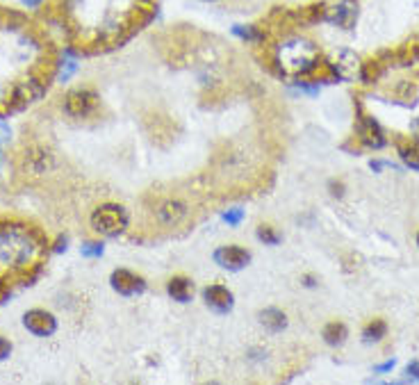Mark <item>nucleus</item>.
Listing matches in <instances>:
<instances>
[{
    "instance_id": "nucleus-30",
    "label": "nucleus",
    "mask_w": 419,
    "mask_h": 385,
    "mask_svg": "<svg viewBox=\"0 0 419 385\" xmlns=\"http://www.w3.org/2000/svg\"><path fill=\"white\" fill-rule=\"evenodd\" d=\"M0 146H3V144H0ZM0 162H3V151H0Z\"/></svg>"
},
{
    "instance_id": "nucleus-4",
    "label": "nucleus",
    "mask_w": 419,
    "mask_h": 385,
    "mask_svg": "<svg viewBox=\"0 0 419 385\" xmlns=\"http://www.w3.org/2000/svg\"><path fill=\"white\" fill-rule=\"evenodd\" d=\"M328 71L335 80H345V82H353V80H362L364 75V64L353 50H335L328 58Z\"/></svg>"
},
{
    "instance_id": "nucleus-27",
    "label": "nucleus",
    "mask_w": 419,
    "mask_h": 385,
    "mask_svg": "<svg viewBox=\"0 0 419 385\" xmlns=\"http://www.w3.org/2000/svg\"><path fill=\"white\" fill-rule=\"evenodd\" d=\"M392 367H394V360H388V362H383V365L374 367V372L376 374H388V372H392Z\"/></svg>"
},
{
    "instance_id": "nucleus-5",
    "label": "nucleus",
    "mask_w": 419,
    "mask_h": 385,
    "mask_svg": "<svg viewBox=\"0 0 419 385\" xmlns=\"http://www.w3.org/2000/svg\"><path fill=\"white\" fill-rule=\"evenodd\" d=\"M101 98L91 90H73L64 96V112L73 119H84L96 112Z\"/></svg>"
},
{
    "instance_id": "nucleus-7",
    "label": "nucleus",
    "mask_w": 419,
    "mask_h": 385,
    "mask_svg": "<svg viewBox=\"0 0 419 385\" xmlns=\"http://www.w3.org/2000/svg\"><path fill=\"white\" fill-rule=\"evenodd\" d=\"M23 326L37 337H50L57 331V319L55 315L41 310V308H32L23 315Z\"/></svg>"
},
{
    "instance_id": "nucleus-1",
    "label": "nucleus",
    "mask_w": 419,
    "mask_h": 385,
    "mask_svg": "<svg viewBox=\"0 0 419 385\" xmlns=\"http://www.w3.org/2000/svg\"><path fill=\"white\" fill-rule=\"evenodd\" d=\"M319 48L303 37H287L276 48V67L292 78L310 75L319 67Z\"/></svg>"
},
{
    "instance_id": "nucleus-28",
    "label": "nucleus",
    "mask_w": 419,
    "mask_h": 385,
    "mask_svg": "<svg viewBox=\"0 0 419 385\" xmlns=\"http://www.w3.org/2000/svg\"><path fill=\"white\" fill-rule=\"evenodd\" d=\"M44 0H23V5H28V7H39Z\"/></svg>"
},
{
    "instance_id": "nucleus-22",
    "label": "nucleus",
    "mask_w": 419,
    "mask_h": 385,
    "mask_svg": "<svg viewBox=\"0 0 419 385\" xmlns=\"http://www.w3.org/2000/svg\"><path fill=\"white\" fill-rule=\"evenodd\" d=\"M223 222L228 226H240L244 222V210H240V207H233V210L223 212Z\"/></svg>"
},
{
    "instance_id": "nucleus-23",
    "label": "nucleus",
    "mask_w": 419,
    "mask_h": 385,
    "mask_svg": "<svg viewBox=\"0 0 419 385\" xmlns=\"http://www.w3.org/2000/svg\"><path fill=\"white\" fill-rule=\"evenodd\" d=\"M75 69H78V64H75L73 60H67L64 62V67H62V71H60V75H57V80L60 82H64V80H69L71 75L75 73Z\"/></svg>"
},
{
    "instance_id": "nucleus-15",
    "label": "nucleus",
    "mask_w": 419,
    "mask_h": 385,
    "mask_svg": "<svg viewBox=\"0 0 419 385\" xmlns=\"http://www.w3.org/2000/svg\"><path fill=\"white\" fill-rule=\"evenodd\" d=\"M321 335H324V342L328 347H342L347 342V337H349V328L342 322H330V324L324 326Z\"/></svg>"
},
{
    "instance_id": "nucleus-8",
    "label": "nucleus",
    "mask_w": 419,
    "mask_h": 385,
    "mask_svg": "<svg viewBox=\"0 0 419 385\" xmlns=\"http://www.w3.org/2000/svg\"><path fill=\"white\" fill-rule=\"evenodd\" d=\"M214 262H217L221 269L242 271L251 262V253L242 246H219L214 251Z\"/></svg>"
},
{
    "instance_id": "nucleus-20",
    "label": "nucleus",
    "mask_w": 419,
    "mask_h": 385,
    "mask_svg": "<svg viewBox=\"0 0 419 385\" xmlns=\"http://www.w3.org/2000/svg\"><path fill=\"white\" fill-rule=\"evenodd\" d=\"M255 237L262 242L264 246H276V244H281V235L276 233V230L272 228V226H257V233H255Z\"/></svg>"
},
{
    "instance_id": "nucleus-25",
    "label": "nucleus",
    "mask_w": 419,
    "mask_h": 385,
    "mask_svg": "<svg viewBox=\"0 0 419 385\" xmlns=\"http://www.w3.org/2000/svg\"><path fill=\"white\" fill-rule=\"evenodd\" d=\"M406 374H408L410 379H417V381H419V362H410V365L406 367Z\"/></svg>"
},
{
    "instance_id": "nucleus-9",
    "label": "nucleus",
    "mask_w": 419,
    "mask_h": 385,
    "mask_svg": "<svg viewBox=\"0 0 419 385\" xmlns=\"http://www.w3.org/2000/svg\"><path fill=\"white\" fill-rule=\"evenodd\" d=\"M356 133H358V139L367 148H383L385 141H388V139H385L383 128L379 126V121H374L371 116H360L358 119Z\"/></svg>"
},
{
    "instance_id": "nucleus-21",
    "label": "nucleus",
    "mask_w": 419,
    "mask_h": 385,
    "mask_svg": "<svg viewBox=\"0 0 419 385\" xmlns=\"http://www.w3.org/2000/svg\"><path fill=\"white\" fill-rule=\"evenodd\" d=\"M103 251H105V246L101 244V242H87V244H82V249H80L84 258H101Z\"/></svg>"
},
{
    "instance_id": "nucleus-26",
    "label": "nucleus",
    "mask_w": 419,
    "mask_h": 385,
    "mask_svg": "<svg viewBox=\"0 0 419 385\" xmlns=\"http://www.w3.org/2000/svg\"><path fill=\"white\" fill-rule=\"evenodd\" d=\"M9 137H12V130H9L7 126L0 124V144H7Z\"/></svg>"
},
{
    "instance_id": "nucleus-19",
    "label": "nucleus",
    "mask_w": 419,
    "mask_h": 385,
    "mask_svg": "<svg viewBox=\"0 0 419 385\" xmlns=\"http://www.w3.org/2000/svg\"><path fill=\"white\" fill-rule=\"evenodd\" d=\"M233 32L238 35L240 39L244 41H251V43H257V41H262L264 39V32L262 30H257L255 26H235Z\"/></svg>"
},
{
    "instance_id": "nucleus-2",
    "label": "nucleus",
    "mask_w": 419,
    "mask_h": 385,
    "mask_svg": "<svg viewBox=\"0 0 419 385\" xmlns=\"http://www.w3.org/2000/svg\"><path fill=\"white\" fill-rule=\"evenodd\" d=\"M37 244L30 230L21 226H5L0 228V262L12 267H21L32 258Z\"/></svg>"
},
{
    "instance_id": "nucleus-14",
    "label": "nucleus",
    "mask_w": 419,
    "mask_h": 385,
    "mask_svg": "<svg viewBox=\"0 0 419 385\" xmlns=\"http://www.w3.org/2000/svg\"><path fill=\"white\" fill-rule=\"evenodd\" d=\"M257 319H260V324L269 333H281L287 326V315L283 310H278V308H264V310H260V315H257Z\"/></svg>"
},
{
    "instance_id": "nucleus-12",
    "label": "nucleus",
    "mask_w": 419,
    "mask_h": 385,
    "mask_svg": "<svg viewBox=\"0 0 419 385\" xmlns=\"http://www.w3.org/2000/svg\"><path fill=\"white\" fill-rule=\"evenodd\" d=\"M167 294L178 303H189L194 296V283L185 276H174L167 283Z\"/></svg>"
},
{
    "instance_id": "nucleus-17",
    "label": "nucleus",
    "mask_w": 419,
    "mask_h": 385,
    "mask_svg": "<svg viewBox=\"0 0 419 385\" xmlns=\"http://www.w3.org/2000/svg\"><path fill=\"white\" fill-rule=\"evenodd\" d=\"M388 335V324L383 322V319H371V322L362 328V340L367 345L371 342H381V340Z\"/></svg>"
},
{
    "instance_id": "nucleus-3",
    "label": "nucleus",
    "mask_w": 419,
    "mask_h": 385,
    "mask_svg": "<svg viewBox=\"0 0 419 385\" xmlns=\"http://www.w3.org/2000/svg\"><path fill=\"white\" fill-rule=\"evenodd\" d=\"M89 224L94 228V233H99L103 237H119L123 230L130 224L125 207L119 203H105L101 207H96L89 217Z\"/></svg>"
},
{
    "instance_id": "nucleus-11",
    "label": "nucleus",
    "mask_w": 419,
    "mask_h": 385,
    "mask_svg": "<svg viewBox=\"0 0 419 385\" xmlns=\"http://www.w3.org/2000/svg\"><path fill=\"white\" fill-rule=\"evenodd\" d=\"M187 215H189L187 205L182 203V201H178V199H169L164 203H160L157 210H155L157 222L162 224V226H167V228L182 224L187 219Z\"/></svg>"
},
{
    "instance_id": "nucleus-24",
    "label": "nucleus",
    "mask_w": 419,
    "mask_h": 385,
    "mask_svg": "<svg viewBox=\"0 0 419 385\" xmlns=\"http://www.w3.org/2000/svg\"><path fill=\"white\" fill-rule=\"evenodd\" d=\"M9 354H12V345H9L5 337H0V360L9 358Z\"/></svg>"
},
{
    "instance_id": "nucleus-16",
    "label": "nucleus",
    "mask_w": 419,
    "mask_h": 385,
    "mask_svg": "<svg viewBox=\"0 0 419 385\" xmlns=\"http://www.w3.org/2000/svg\"><path fill=\"white\" fill-rule=\"evenodd\" d=\"M26 167L30 173H44L50 167V156L41 148L30 151V153H26Z\"/></svg>"
},
{
    "instance_id": "nucleus-6",
    "label": "nucleus",
    "mask_w": 419,
    "mask_h": 385,
    "mask_svg": "<svg viewBox=\"0 0 419 385\" xmlns=\"http://www.w3.org/2000/svg\"><path fill=\"white\" fill-rule=\"evenodd\" d=\"M110 285L121 296H139L146 292V281L130 269H114L110 276Z\"/></svg>"
},
{
    "instance_id": "nucleus-31",
    "label": "nucleus",
    "mask_w": 419,
    "mask_h": 385,
    "mask_svg": "<svg viewBox=\"0 0 419 385\" xmlns=\"http://www.w3.org/2000/svg\"><path fill=\"white\" fill-rule=\"evenodd\" d=\"M417 246H419V235H417Z\"/></svg>"
},
{
    "instance_id": "nucleus-29",
    "label": "nucleus",
    "mask_w": 419,
    "mask_h": 385,
    "mask_svg": "<svg viewBox=\"0 0 419 385\" xmlns=\"http://www.w3.org/2000/svg\"><path fill=\"white\" fill-rule=\"evenodd\" d=\"M303 281H306V285H308V288H315V278H313V276H306Z\"/></svg>"
},
{
    "instance_id": "nucleus-10",
    "label": "nucleus",
    "mask_w": 419,
    "mask_h": 385,
    "mask_svg": "<svg viewBox=\"0 0 419 385\" xmlns=\"http://www.w3.org/2000/svg\"><path fill=\"white\" fill-rule=\"evenodd\" d=\"M203 299H206L208 308L219 315H225L233 310L235 305V296L228 288H223V285H208L206 290H203Z\"/></svg>"
},
{
    "instance_id": "nucleus-13",
    "label": "nucleus",
    "mask_w": 419,
    "mask_h": 385,
    "mask_svg": "<svg viewBox=\"0 0 419 385\" xmlns=\"http://www.w3.org/2000/svg\"><path fill=\"white\" fill-rule=\"evenodd\" d=\"M356 16H358V12L349 5H335L330 9H324V18L330 21V23L340 26V28H351Z\"/></svg>"
},
{
    "instance_id": "nucleus-18",
    "label": "nucleus",
    "mask_w": 419,
    "mask_h": 385,
    "mask_svg": "<svg viewBox=\"0 0 419 385\" xmlns=\"http://www.w3.org/2000/svg\"><path fill=\"white\" fill-rule=\"evenodd\" d=\"M399 158L408 169L419 171V146L417 144H401L399 146Z\"/></svg>"
}]
</instances>
